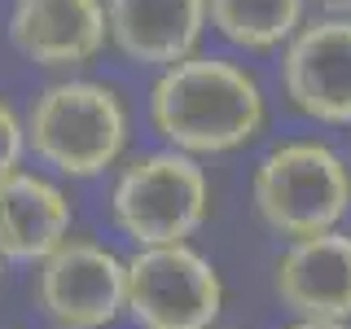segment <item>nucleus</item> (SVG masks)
<instances>
[{
    "label": "nucleus",
    "instance_id": "f8f14e48",
    "mask_svg": "<svg viewBox=\"0 0 351 329\" xmlns=\"http://www.w3.org/2000/svg\"><path fill=\"white\" fill-rule=\"evenodd\" d=\"M303 9L307 0H206V22L237 49L272 53L303 27Z\"/></svg>",
    "mask_w": 351,
    "mask_h": 329
},
{
    "label": "nucleus",
    "instance_id": "9d476101",
    "mask_svg": "<svg viewBox=\"0 0 351 329\" xmlns=\"http://www.w3.org/2000/svg\"><path fill=\"white\" fill-rule=\"evenodd\" d=\"M75 211L58 180L40 171H9L0 180V259L40 263L71 237Z\"/></svg>",
    "mask_w": 351,
    "mask_h": 329
},
{
    "label": "nucleus",
    "instance_id": "4468645a",
    "mask_svg": "<svg viewBox=\"0 0 351 329\" xmlns=\"http://www.w3.org/2000/svg\"><path fill=\"white\" fill-rule=\"evenodd\" d=\"M325 9V18H351V0H316Z\"/></svg>",
    "mask_w": 351,
    "mask_h": 329
},
{
    "label": "nucleus",
    "instance_id": "dca6fc26",
    "mask_svg": "<svg viewBox=\"0 0 351 329\" xmlns=\"http://www.w3.org/2000/svg\"><path fill=\"white\" fill-rule=\"evenodd\" d=\"M0 272H5V259H0Z\"/></svg>",
    "mask_w": 351,
    "mask_h": 329
},
{
    "label": "nucleus",
    "instance_id": "f3484780",
    "mask_svg": "<svg viewBox=\"0 0 351 329\" xmlns=\"http://www.w3.org/2000/svg\"><path fill=\"white\" fill-rule=\"evenodd\" d=\"M211 329H219V325H211Z\"/></svg>",
    "mask_w": 351,
    "mask_h": 329
},
{
    "label": "nucleus",
    "instance_id": "20e7f679",
    "mask_svg": "<svg viewBox=\"0 0 351 329\" xmlns=\"http://www.w3.org/2000/svg\"><path fill=\"white\" fill-rule=\"evenodd\" d=\"M110 219L136 250L180 246L211 219V180L189 154H136L114 175Z\"/></svg>",
    "mask_w": 351,
    "mask_h": 329
},
{
    "label": "nucleus",
    "instance_id": "f257e3e1",
    "mask_svg": "<svg viewBox=\"0 0 351 329\" xmlns=\"http://www.w3.org/2000/svg\"><path fill=\"white\" fill-rule=\"evenodd\" d=\"M149 123L176 154H233L263 132L268 97L241 62L189 53L158 71L149 88Z\"/></svg>",
    "mask_w": 351,
    "mask_h": 329
},
{
    "label": "nucleus",
    "instance_id": "ddd939ff",
    "mask_svg": "<svg viewBox=\"0 0 351 329\" xmlns=\"http://www.w3.org/2000/svg\"><path fill=\"white\" fill-rule=\"evenodd\" d=\"M22 154H27V127L14 106L0 101V180L22 167Z\"/></svg>",
    "mask_w": 351,
    "mask_h": 329
},
{
    "label": "nucleus",
    "instance_id": "1a4fd4ad",
    "mask_svg": "<svg viewBox=\"0 0 351 329\" xmlns=\"http://www.w3.org/2000/svg\"><path fill=\"white\" fill-rule=\"evenodd\" d=\"M272 290L294 321H351V233L299 237L272 263Z\"/></svg>",
    "mask_w": 351,
    "mask_h": 329
},
{
    "label": "nucleus",
    "instance_id": "f03ea898",
    "mask_svg": "<svg viewBox=\"0 0 351 329\" xmlns=\"http://www.w3.org/2000/svg\"><path fill=\"white\" fill-rule=\"evenodd\" d=\"M27 149L44 167L71 180H93L114 167L128 149V106L110 84L97 80H53L27 106Z\"/></svg>",
    "mask_w": 351,
    "mask_h": 329
},
{
    "label": "nucleus",
    "instance_id": "9b49d317",
    "mask_svg": "<svg viewBox=\"0 0 351 329\" xmlns=\"http://www.w3.org/2000/svg\"><path fill=\"white\" fill-rule=\"evenodd\" d=\"M110 44L128 62L171 66L197 53L206 31V0H106Z\"/></svg>",
    "mask_w": 351,
    "mask_h": 329
},
{
    "label": "nucleus",
    "instance_id": "423d86ee",
    "mask_svg": "<svg viewBox=\"0 0 351 329\" xmlns=\"http://www.w3.org/2000/svg\"><path fill=\"white\" fill-rule=\"evenodd\" d=\"M40 312L62 329H106L128 312V263L93 237H66L36 263Z\"/></svg>",
    "mask_w": 351,
    "mask_h": 329
},
{
    "label": "nucleus",
    "instance_id": "6e6552de",
    "mask_svg": "<svg viewBox=\"0 0 351 329\" xmlns=\"http://www.w3.org/2000/svg\"><path fill=\"white\" fill-rule=\"evenodd\" d=\"M106 0H9V44L44 71H75L106 49Z\"/></svg>",
    "mask_w": 351,
    "mask_h": 329
},
{
    "label": "nucleus",
    "instance_id": "7ed1b4c3",
    "mask_svg": "<svg viewBox=\"0 0 351 329\" xmlns=\"http://www.w3.org/2000/svg\"><path fill=\"white\" fill-rule=\"evenodd\" d=\"M250 197L272 233L290 241L316 237L338 228V219L351 211V167L329 141H281L255 162Z\"/></svg>",
    "mask_w": 351,
    "mask_h": 329
},
{
    "label": "nucleus",
    "instance_id": "2eb2a0df",
    "mask_svg": "<svg viewBox=\"0 0 351 329\" xmlns=\"http://www.w3.org/2000/svg\"><path fill=\"white\" fill-rule=\"evenodd\" d=\"M285 329H351V325H343V321H290Z\"/></svg>",
    "mask_w": 351,
    "mask_h": 329
},
{
    "label": "nucleus",
    "instance_id": "0eeeda50",
    "mask_svg": "<svg viewBox=\"0 0 351 329\" xmlns=\"http://www.w3.org/2000/svg\"><path fill=\"white\" fill-rule=\"evenodd\" d=\"M281 93L312 123H351V18H312L285 40Z\"/></svg>",
    "mask_w": 351,
    "mask_h": 329
},
{
    "label": "nucleus",
    "instance_id": "39448f33",
    "mask_svg": "<svg viewBox=\"0 0 351 329\" xmlns=\"http://www.w3.org/2000/svg\"><path fill=\"white\" fill-rule=\"evenodd\" d=\"M128 263V312L136 329H211L224 312V277L202 250H136Z\"/></svg>",
    "mask_w": 351,
    "mask_h": 329
}]
</instances>
